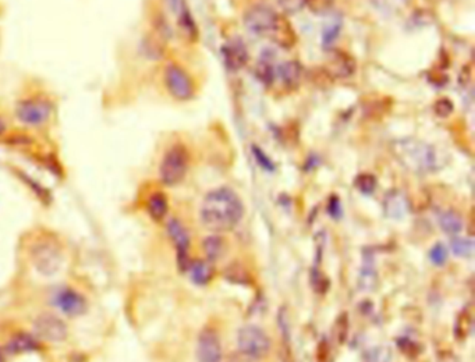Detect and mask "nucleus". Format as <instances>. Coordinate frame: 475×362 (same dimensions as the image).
Returning <instances> with one entry per match:
<instances>
[{
  "mask_svg": "<svg viewBox=\"0 0 475 362\" xmlns=\"http://www.w3.org/2000/svg\"><path fill=\"white\" fill-rule=\"evenodd\" d=\"M19 252L28 274L45 282L62 279L71 259L69 241L45 226H36L23 234Z\"/></svg>",
  "mask_w": 475,
  "mask_h": 362,
  "instance_id": "obj_1",
  "label": "nucleus"
},
{
  "mask_svg": "<svg viewBox=\"0 0 475 362\" xmlns=\"http://www.w3.org/2000/svg\"><path fill=\"white\" fill-rule=\"evenodd\" d=\"M35 305L51 309L69 322L85 318L91 312L93 295L91 289L77 279L46 282L35 293Z\"/></svg>",
  "mask_w": 475,
  "mask_h": 362,
  "instance_id": "obj_2",
  "label": "nucleus"
},
{
  "mask_svg": "<svg viewBox=\"0 0 475 362\" xmlns=\"http://www.w3.org/2000/svg\"><path fill=\"white\" fill-rule=\"evenodd\" d=\"M58 102L49 89L31 84L21 89L13 104V119L31 132L49 130L56 119Z\"/></svg>",
  "mask_w": 475,
  "mask_h": 362,
  "instance_id": "obj_3",
  "label": "nucleus"
},
{
  "mask_svg": "<svg viewBox=\"0 0 475 362\" xmlns=\"http://www.w3.org/2000/svg\"><path fill=\"white\" fill-rule=\"evenodd\" d=\"M201 221L215 233L229 232L240 223L244 205L233 190L222 187L208 193L201 205Z\"/></svg>",
  "mask_w": 475,
  "mask_h": 362,
  "instance_id": "obj_4",
  "label": "nucleus"
},
{
  "mask_svg": "<svg viewBox=\"0 0 475 362\" xmlns=\"http://www.w3.org/2000/svg\"><path fill=\"white\" fill-rule=\"evenodd\" d=\"M244 24L253 35L268 38L283 49H290L297 43V35L289 20L268 6L251 8L244 16Z\"/></svg>",
  "mask_w": 475,
  "mask_h": 362,
  "instance_id": "obj_5",
  "label": "nucleus"
},
{
  "mask_svg": "<svg viewBox=\"0 0 475 362\" xmlns=\"http://www.w3.org/2000/svg\"><path fill=\"white\" fill-rule=\"evenodd\" d=\"M47 350L60 347L70 341V322L51 309L31 306V311L19 319Z\"/></svg>",
  "mask_w": 475,
  "mask_h": 362,
  "instance_id": "obj_6",
  "label": "nucleus"
},
{
  "mask_svg": "<svg viewBox=\"0 0 475 362\" xmlns=\"http://www.w3.org/2000/svg\"><path fill=\"white\" fill-rule=\"evenodd\" d=\"M392 152L397 162L415 174H428L441 169L438 151L417 138H399L392 144Z\"/></svg>",
  "mask_w": 475,
  "mask_h": 362,
  "instance_id": "obj_7",
  "label": "nucleus"
},
{
  "mask_svg": "<svg viewBox=\"0 0 475 362\" xmlns=\"http://www.w3.org/2000/svg\"><path fill=\"white\" fill-rule=\"evenodd\" d=\"M0 348L10 359L30 354H42L47 350L19 319L0 325Z\"/></svg>",
  "mask_w": 475,
  "mask_h": 362,
  "instance_id": "obj_8",
  "label": "nucleus"
},
{
  "mask_svg": "<svg viewBox=\"0 0 475 362\" xmlns=\"http://www.w3.org/2000/svg\"><path fill=\"white\" fill-rule=\"evenodd\" d=\"M189 167V152L181 143L170 144L158 165V178L163 187L178 186Z\"/></svg>",
  "mask_w": 475,
  "mask_h": 362,
  "instance_id": "obj_9",
  "label": "nucleus"
},
{
  "mask_svg": "<svg viewBox=\"0 0 475 362\" xmlns=\"http://www.w3.org/2000/svg\"><path fill=\"white\" fill-rule=\"evenodd\" d=\"M162 82L169 97L177 102L189 101L196 94V84L192 74L176 62H167L163 66Z\"/></svg>",
  "mask_w": 475,
  "mask_h": 362,
  "instance_id": "obj_10",
  "label": "nucleus"
},
{
  "mask_svg": "<svg viewBox=\"0 0 475 362\" xmlns=\"http://www.w3.org/2000/svg\"><path fill=\"white\" fill-rule=\"evenodd\" d=\"M237 346H239V352L246 355L248 359H261L269 352L270 340L262 329L250 325L239 330Z\"/></svg>",
  "mask_w": 475,
  "mask_h": 362,
  "instance_id": "obj_11",
  "label": "nucleus"
},
{
  "mask_svg": "<svg viewBox=\"0 0 475 362\" xmlns=\"http://www.w3.org/2000/svg\"><path fill=\"white\" fill-rule=\"evenodd\" d=\"M166 233L174 245L176 256H177V265L181 272H185L189 265V234L184 226V223L177 217H167L165 220Z\"/></svg>",
  "mask_w": 475,
  "mask_h": 362,
  "instance_id": "obj_12",
  "label": "nucleus"
},
{
  "mask_svg": "<svg viewBox=\"0 0 475 362\" xmlns=\"http://www.w3.org/2000/svg\"><path fill=\"white\" fill-rule=\"evenodd\" d=\"M142 210L154 223H163L169 217L170 202L166 193L161 189H150L139 195Z\"/></svg>",
  "mask_w": 475,
  "mask_h": 362,
  "instance_id": "obj_13",
  "label": "nucleus"
},
{
  "mask_svg": "<svg viewBox=\"0 0 475 362\" xmlns=\"http://www.w3.org/2000/svg\"><path fill=\"white\" fill-rule=\"evenodd\" d=\"M197 361L198 362H222V346L218 333L205 328L201 330L197 340Z\"/></svg>",
  "mask_w": 475,
  "mask_h": 362,
  "instance_id": "obj_14",
  "label": "nucleus"
},
{
  "mask_svg": "<svg viewBox=\"0 0 475 362\" xmlns=\"http://www.w3.org/2000/svg\"><path fill=\"white\" fill-rule=\"evenodd\" d=\"M326 69L335 78H349L356 73V60L342 51H335L326 62Z\"/></svg>",
  "mask_w": 475,
  "mask_h": 362,
  "instance_id": "obj_15",
  "label": "nucleus"
},
{
  "mask_svg": "<svg viewBox=\"0 0 475 362\" xmlns=\"http://www.w3.org/2000/svg\"><path fill=\"white\" fill-rule=\"evenodd\" d=\"M223 58L230 70L243 69L248 60V52L244 47L243 40L240 39L230 40L223 48Z\"/></svg>",
  "mask_w": 475,
  "mask_h": 362,
  "instance_id": "obj_16",
  "label": "nucleus"
},
{
  "mask_svg": "<svg viewBox=\"0 0 475 362\" xmlns=\"http://www.w3.org/2000/svg\"><path fill=\"white\" fill-rule=\"evenodd\" d=\"M185 272H188L189 279L197 286H205L213 278V267L209 261H192Z\"/></svg>",
  "mask_w": 475,
  "mask_h": 362,
  "instance_id": "obj_17",
  "label": "nucleus"
},
{
  "mask_svg": "<svg viewBox=\"0 0 475 362\" xmlns=\"http://www.w3.org/2000/svg\"><path fill=\"white\" fill-rule=\"evenodd\" d=\"M277 75L280 77L284 86L296 88L303 77V67L299 62L290 60L277 67Z\"/></svg>",
  "mask_w": 475,
  "mask_h": 362,
  "instance_id": "obj_18",
  "label": "nucleus"
},
{
  "mask_svg": "<svg viewBox=\"0 0 475 362\" xmlns=\"http://www.w3.org/2000/svg\"><path fill=\"white\" fill-rule=\"evenodd\" d=\"M438 221H439L441 229L446 234L457 236L463 230V219L456 210H452V209L442 210L438 215Z\"/></svg>",
  "mask_w": 475,
  "mask_h": 362,
  "instance_id": "obj_19",
  "label": "nucleus"
},
{
  "mask_svg": "<svg viewBox=\"0 0 475 362\" xmlns=\"http://www.w3.org/2000/svg\"><path fill=\"white\" fill-rule=\"evenodd\" d=\"M385 212L393 219L404 216V213L407 212V201L404 195L399 191L389 193L385 198Z\"/></svg>",
  "mask_w": 475,
  "mask_h": 362,
  "instance_id": "obj_20",
  "label": "nucleus"
},
{
  "mask_svg": "<svg viewBox=\"0 0 475 362\" xmlns=\"http://www.w3.org/2000/svg\"><path fill=\"white\" fill-rule=\"evenodd\" d=\"M202 250L205 252L207 261L213 262V261L222 258V255L224 254V250H226V244H224L222 237H219V236H209V237L204 239Z\"/></svg>",
  "mask_w": 475,
  "mask_h": 362,
  "instance_id": "obj_21",
  "label": "nucleus"
},
{
  "mask_svg": "<svg viewBox=\"0 0 475 362\" xmlns=\"http://www.w3.org/2000/svg\"><path fill=\"white\" fill-rule=\"evenodd\" d=\"M452 251L460 258H470L474 254V241L471 239L454 237L450 243Z\"/></svg>",
  "mask_w": 475,
  "mask_h": 362,
  "instance_id": "obj_22",
  "label": "nucleus"
},
{
  "mask_svg": "<svg viewBox=\"0 0 475 362\" xmlns=\"http://www.w3.org/2000/svg\"><path fill=\"white\" fill-rule=\"evenodd\" d=\"M340 28L342 24L339 23V20H335V23H330L325 29H323V35H322V40L325 47H329L335 42V39L339 36L340 34Z\"/></svg>",
  "mask_w": 475,
  "mask_h": 362,
  "instance_id": "obj_23",
  "label": "nucleus"
},
{
  "mask_svg": "<svg viewBox=\"0 0 475 362\" xmlns=\"http://www.w3.org/2000/svg\"><path fill=\"white\" fill-rule=\"evenodd\" d=\"M356 187L364 194H371L376 187V180L371 174H361L356 180Z\"/></svg>",
  "mask_w": 475,
  "mask_h": 362,
  "instance_id": "obj_24",
  "label": "nucleus"
},
{
  "mask_svg": "<svg viewBox=\"0 0 475 362\" xmlns=\"http://www.w3.org/2000/svg\"><path fill=\"white\" fill-rule=\"evenodd\" d=\"M304 3L312 13L322 14L334 6L335 0H304Z\"/></svg>",
  "mask_w": 475,
  "mask_h": 362,
  "instance_id": "obj_25",
  "label": "nucleus"
},
{
  "mask_svg": "<svg viewBox=\"0 0 475 362\" xmlns=\"http://www.w3.org/2000/svg\"><path fill=\"white\" fill-rule=\"evenodd\" d=\"M430 259L432 261L434 265L437 266H442L446 263L448 261V250L445 245L442 244H437L432 247L431 252H430Z\"/></svg>",
  "mask_w": 475,
  "mask_h": 362,
  "instance_id": "obj_26",
  "label": "nucleus"
},
{
  "mask_svg": "<svg viewBox=\"0 0 475 362\" xmlns=\"http://www.w3.org/2000/svg\"><path fill=\"white\" fill-rule=\"evenodd\" d=\"M434 109H435V113H437L438 116L446 117V116H449V114L452 113L453 105H452V102H450L448 98H443V99H441V101H438V102L435 104Z\"/></svg>",
  "mask_w": 475,
  "mask_h": 362,
  "instance_id": "obj_27",
  "label": "nucleus"
},
{
  "mask_svg": "<svg viewBox=\"0 0 475 362\" xmlns=\"http://www.w3.org/2000/svg\"><path fill=\"white\" fill-rule=\"evenodd\" d=\"M375 352H372V358L369 359V362H388L391 358L389 350H373Z\"/></svg>",
  "mask_w": 475,
  "mask_h": 362,
  "instance_id": "obj_28",
  "label": "nucleus"
},
{
  "mask_svg": "<svg viewBox=\"0 0 475 362\" xmlns=\"http://www.w3.org/2000/svg\"><path fill=\"white\" fill-rule=\"evenodd\" d=\"M254 155H255L257 160H259V165H261L262 167H265V169H268V170H273V165H272L270 159L266 158L265 154H262L257 147L254 148Z\"/></svg>",
  "mask_w": 475,
  "mask_h": 362,
  "instance_id": "obj_29",
  "label": "nucleus"
},
{
  "mask_svg": "<svg viewBox=\"0 0 475 362\" xmlns=\"http://www.w3.org/2000/svg\"><path fill=\"white\" fill-rule=\"evenodd\" d=\"M166 5L169 6V9L172 10L173 14H178L181 12V9L185 6V2L184 0H165Z\"/></svg>",
  "mask_w": 475,
  "mask_h": 362,
  "instance_id": "obj_30",
  "label": "nucleus"
},
{
  "mask_svg": "<svg viewBox=\"0 0 475 362\" xmlns=\"http://www.w3.org/2000/svg\"><path fill=\"white\" fill-rule=\"evenodd\" d=\"M329 213L334 217H336V219L340 216L342 208H340V202H339L338 198L330 200V202H329Z\"/></svg>",
  "mask_w": 475,
  "mask_h": 362,
  "instance_id": "obj_31",
  "label": "nucleus"
},
{
  "mask_svg": "<svg viewBox=\"0 0 475 362\" xmlns=\"http://www.w3.org/2000/svg\"><path fill=\"white\" fill-rule=\"evenodd\" d=\"M9 121L5 116L0 114V138L2 137H6V135L9 134Z\"/></svg>",
  "mask_w": 475,
  "mask_h": 362,
  "instance_id": "obj_32",
  "label": "nucleus"
},
{
  "mask_svg": "<svg viewBox=\"0 0 475 362\" xmlns=\"http://www.w3.org/2000/svg\"><path fill=\"white\" fill-rule=\"evenodd\" d=\"M226 362H250V359L242 352H237V354H231Z\"/></svg>",
  "mask_w": 475,
  "mask_h": 362,
  "instance_id": "obj_33",
  "label": "nucleus"
},
{
  "mask_svg": "<svg viewBox=\"0 0 475 362\" xmlns=\"http://www.w3.org/2000/svg\"><path fill=\"white\" fill-rule=\"evenodd\" d=\"M12 359L9 358V355L2 350V348H0V362H10Z\"/></svg>",
  "mask_w": 475,
  "mask_h": 362,
  "instance_id": "obj_34",
  "label": "nucleus"
}]
</instances>
